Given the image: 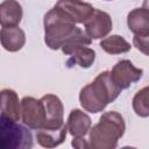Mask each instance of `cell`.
Here are the masks:
<instances>
[{"mask_svg": "<svg viewBox=\"0 0 149 149\" xmlns=\"http://www.w3.org/2000/svg\"><path fill=\"white\" fill-rule=\"evenodd\" d=\"M122 90L114 83L109 71L99 73L95 79L84 86L79 93L81 107L90 113L102 112L106 106L114 101Z\"/></svg>", "mask_w": 149, "mask_h": 149, "instance_id": "obj_1", "label": "cell"}, {"mask_svg": "<svg viewBox=\"0 0 149 149\" xmlns=\"http://www.w3.org/2000/svg\"><path fill=\"white\" fill-rule=\"evenodd\" d=\"M126 125L122 115L115 111L105 112L97 125L90 129L88 143L93 149H114L123 136Z\"/></svg>", "mask_w": 149, "mask_h": 149, "instance_id": "obj_2", "label": "cell"}, {"mask_svg": "<svg viewBox=\"0 0 149 149\" xmlns=\"http://www.w3.org/2000/svg\"><path fill=\"white\" fill-rule=\"evenodd\" d=\"M44 42L52 50L62 48V45L77 31L76 23L59 8H51L43 20Z\"/></svg>", "mask_w": 149, "mask_h": 149, "instance_id": "obj_3", "label": "cell"}, {"mask_svg": "<svg viewBox=\"0 0 149 149\" xmlns=\"http://www.w3.org/2000/svg\"><path fill=\"white\" fill-rule=\"evenodd\" d=\"M28 128L17 123V121L0 118V148L30 149L33 147V135Z\"/></svg>", "mask_w": 149, "mask_h": 149, "instance_id": "obj_4", "label": "cell"}, {"mask_svg": "<svg viewBox=\"0 0 149 149\" xmlns=\"http://www.w3.org/2000/svg\"><path fill=\"white\" fill-rule=\"evenodd\" d=\"M21 118L23 123L30 129H42L44 126V108L41 99L24 97L21 100Z\"/></svg>", "mask_w": 149, "mask_h": 149, "instance_id": "obj_5", "label": "cell"}, {"mask_svg": "<svg viewBox=\"0 0 149 149\" xmlns=\"http://www.w3.org/2000/svg\"><path fill=\"white\" fill-rule=\"evenodd\" d=\"M44 108V126L47 129H58L64 126V107L61 99L55 94H45L41 98Z\"/></svg>", "mask_w": 149, "mask_h": 149, "instance_id": "obj_6", "label": "cell"}, {"mask_svg": "<svg viewBox=\"0 0 149 149\" xmlns=\"http://www.w3.org/2000/svg\"><path fill=\"white\" fill-rule=\"evenodd\" d=\"M142 74L143 70L134 66V64L128 59L118 62L111 71L112 79L121 90H126L132 84L139 81Z\"/></svg>", "mask_w": 149, "mask_h": 149, "instance_id": "obj_7", "label": "cell"}, {"mask_svg": "<svg viewBox=\"0 0 149 149\" xmlns=\"http://www.w3.org/2000/svg\"><path fill=\"white\" fill-rule=\"evenodd\" d=\"M55 7L64 12L74 23H85L95 9L91 3L81 0H58Z\"/></svg>", "mask_w": 149, "mask_h": 149, "instance_id": "obj_8", "label": "cell"}, {"mask_svg": "<svg viewBox=\"0 0 149 149\" xmlns=\"http://www.w3.org/2000/svg\"><path fill=\"white\" fill-rule=\"evenodd\" d=\"M84 27H85V33L90 38L99 40L106 37L109 34L113 23L108 13L100 9H94V13L84 23Z\"/></svg>", "mask_w": 149, "mask_h": 149, "instance_id": "obj_9", "label": "cell"}, {"mask_svg": "<svg viewBox=\"0 0 149 149\" xmlns=\"http://www.w3.org/2000/svg\"><path fill=\"white\" fill-rule=\"evenodd\" d=\"M1 119L19 121L21 118V104L14 90L3 88L1 91Z\"/></svg>", "mask_w": 149, "mask_h": 149, "instance_id": "obj_10", "label": "cell"}, {"mask_svg": "<svg viewBox=\"0 0 149 149\" xmlns=\"http://www.w3.org/2000/svg\"><path fill=\"white\" fill-rule=\"evenodd\" d=\"M0 41L5 50L15 52L23 48L26 43V34L17 26L2 27L0 31Z\"/></svg>", "mask_w": 149, "mask_h": 149, "instance_id": "obj_11", "label": "cell"}, {"mask_svg": "<svg viewBox=\"0 0 149 149\" xmlns=\"http://www.w3.org/2000/svg\"><path fill=\"white\" fill-rule=\"evenodd\" d=\"M91 118L80 109H72L68 118V130L73 137H83L91 129Z\"/></svg>", "mask_w": 149, "mask_h": 149, "instance_id": "obj_12", "label": "cell"}, {"mask_svg": "<svg viewBox=\"0 0 149 149\" xmlns=\"http://www.w3.org/2000/svg\"><path fill=\"white\" fill-rule=\"evenodd\" d=\"M127 26L134 35H149V12L146 8H134L127 15Z\"/></svg>", "mask_w": 149, "mask_h": 149, "instance_id": "obj_13", "label": "cell"}, {"mask_svg": "<svg viewBox=\"0 0 149 149\" xmlns=\"http://www.w3.org/2000/svg\"><path fill=\"white\" fill-rule=\"evenodd\" d=\"M23 12L16 0H5L0 5V23L2 27H14L21 22Z\"/></svg>", "mask_w": 149, "mask_h": 149, "instance_id": "obj_14", "label": "cell"}, {"mask_svg": "<svg viewBox=\"0 0 149 149\" xmlns=\"http://www.w3.org/2000/svg\"><path fill=\"white\" fill-rule=\"evenodd\" d=\"M68 126L64 125L58 129H38L36 133V140L43 148H55L62 144L68 134Z\"/></svg>", "mask_w": 149, "mask_h": 149, "instance_id": "obj_15", "label": "cell"}, {"mask_svg": "<svg viewBox=\"0 0 149 149\" xmlns=\"http://www.w3.org/2000/svg\"><path fill=\"white\" fill-rule=\"evenodd\" d=\"M95 59V52L93 49L88 48L87 45L79 47L73 50V52L70 55V58L68 59L66 64L69 66L71 65H79L83 69H88Z\"/></svg>", "mask_w": 149, "mask_h": 149, "instance_id": "obj_16", "label": "cell"}, {"mask_svg": "<svg viewBox=\"0 0 149 149\" xmlns=\"http://www.w3.org/2000/svg\"><path fill=\"white\" fill-rule=\"evenodd\" d=\"M100 47L104 51L111 55L125 54L130 50V44L120 35H112L104 38L100 42Z\"/></svg>", "mask_w": 149, "mask_h": 149, "instance_id": "obj_17", "label": "cell"}, {"mask_svg": "<svg viewBox=\"0 0 149 149\" xmlns=\"http://www.w3.org/2000/svg\"><path fill=\"white\" fill-rule=\"evenodd\" d=\"M133 109L141 118L149 116V85L136 92L132 101Z\"/></svg>", "mask_w": 149, "mask_h": 149, "instance_id": "obj_18", "label": "cell"}, {"mask_svg": "<svg viewBox=\"0 0 149 149\" xmlns=\"http://www.w3.org/2000/svg\"><path fill=\"white\" fill-rule=\"evenodd\" d=\"M91 42H92V38H90L86 33H84L80 28H78L77 31L62 45L61 49L65 55L70 56L74 49L83 47V45H90Z\"/></svg>", "mask_w": 149, "mask_h": 149, "instance_id": "obj_19", "label": "cell"}, {"mask_svg": "<svg viewBox=\"0 0 149 149\" xmlns=\"http://www.w3.org/2000/svg\"><path fill=\"white\" fill-rule=\"evenodd\" d=\"M134 47L142 54L149 56V35L148 36H137L134 35L133 37Z\"/></svg>", "mask_w": 149, "mask_h": 149, "instance_id": "obj_20", "label": "cell"}, {"mask_svg": "<svg viewBox=\"0 0 149 149\" xmlns=\"http://www.w3.org/2000/svg\"><path fill=\"white\" fill-rule=\"evenodd\" d=\"M74 148H78V149H83V148H90V143H88V140L86 141L83 137H73L72 140V143H71Z\"/></svg>", "mask_w": 149, "mask_h": 149, "instance_id": "obj_21", "label": "cell"}, {"mask_svg": "<svg viewBox=\"0 0 149 149\" xmlns=\"http://www.w3.org/2000/svg\"><path fill=\"white\" fill-rule=\"evenodd\" d=\"M143 8H146L148 12H149V0H143Z\"/></svg>", "mask_w": 149, "mask_h": 149, "instance_id": "obj_22", "label": "cell"}]
</instances>
